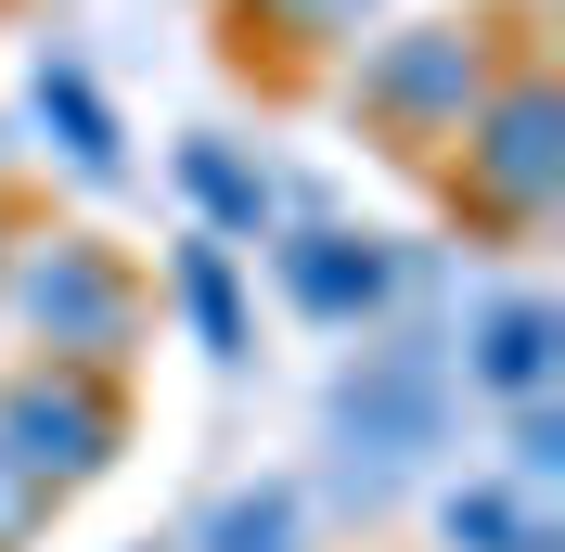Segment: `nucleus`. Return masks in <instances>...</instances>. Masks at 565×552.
<instances>
[{
	"label": "nucleus",
	"instance_id": "nucleus-1",
	"mask_svg": "<svg viewBox=\"0 0 565 552\" xmlns=\"http://www.w3.org/2000/svg\"><path fill=\"white\" fill-rule=\"evenodd\" d=\"M540 0H462V13H424V26H386L373 52H348V77H334V104L360 116V129L386 141V155H412V168H437L462 141V116L501 91V65L514 52H540Z\"/></svg>",
	"mask_w": 565,
	"mask_h": 552
},
{
	"label": "nucleus",
	"instance_id": "nucleus-2",
	"mask_svg": "<svg viewBox=\"0 0 565 552\" xmlns=\"http://www.w3.org/2000/svg\"><path fill=\"white\" fill-rule=\"evenodd\" d=\"M154 283L129 270V244H104L90 219H39L0 257V335H26V360H65V373H116L141 347Z\"/></svg>",
	"mask_w": 565,
	"mask_h": 552
},
{
	"label": "nucleus",
	"instance_id": "nucleus-3",
	"mask_svg": "<svg viewBox=\"0 0 565 552\" xmlns=\"http://www.w3.org/2000/svg\"><path fill=\"white\" fill-rule=\"evenodd\" d=\"M437 193H450L462 232H489V244L553 232V206H565V91H553V39L514 52L501 91L462 116V141L437 155Z\"/></svg>",
	"mask_w": 565,
	"mask_h": 552
},
{
	"label": "nucleus",
	"instance_id": "nucleus-4",
	"mask_svg": "<svg viewBox=\"0 0 565 552\" xmlns=\"http://www.w3.org/2000/svg\"><path fill=\"white\" fill-rule=\"evenodd\" d=\"M0 449L26 463L39 501H65V488H90L129 449V385L116 373H65V360H13L0 373Z\"/></svg>",
	"mask_w": 565,
	"mask_h": 552
},
{
	"label": "nucleus",
	"instance_id": "nucleus-5",
	"mask_svg": "<svg viewBox=\"0 0 565 552\" xmlns=\"http://www.w3.org/2000/svg\"><path fill=\"white\" fill-rule=\"evenodd\" d=\"M270 283H282V296H296L309 321L360 335V321H386L398 257H386L373 232H348V219H296V232H270Z\"/></svg>",
	"mask_w": 565,
	"mask_h": 552
},
{
	"label": "nucleus",
	"instance_id": "nucleus-6",
	"mask_svg": "<svg viewBox=\"0 0 565 552\" xmlns=\"http://www.w3.org/2000/svg\"><path fill=\"white\" fill-rule=\"evenodd\" d=\"M462 385L501 399V412H540V399L565 385V309H553V296H527V283L489 296V309L462 321Z\"/></svg>",
	"mask_w": 565,
	"mask_h": 552
},
{
	"label": "nucleus",
	"instance_id": "nucleus-7",
	"mask_svg": "<svg viewBox=\"0 0 565 552\" xmlns=\"http://www.w3.org/2000/svg\"><path fill=\"white\" fill-rule=\"evenodd\" d=\"M334 424L373 463H412L437 437V347H360V373L334 385Z\"/></svg>",
	"mask_w": 565,
	"mask_h": 552
},
{
	"label": "nucleus",
	"instance_id": "nucleus-8",
	"mask_svg": "<svg viewBox=\"0 0 565 552\" xmlns=\"http://www.w3.org/2000/svg\"><path fill=\"white\" fill-rule=\"evenodd\" d=\"M168 168H180V193H193V232H206V244H232V257H245V244H270V232H282V180L257 168L245 141L193 129Z\"/></svg>",
	"mask_w": 565,
	"mask_h": 552
},
{
	"label": "nucleus",
	"instance_id": "nucleus-9",
	"mask_svg": "<svg viewBox=\"0 0 565 552\" xmlns=\"http://www.w3.org/2000/svg\"><path fill=\"white\" fill-rule=\"evenodd\" d=\"M39 129H52V155H65L90 193H116V180H129V129H116L104 77L77 65V52H39Z\"/></svg>",
	"mask_w": 565,
	"mask_h": 552
},
{
	"label": "nucleus",
	"instance_id": "nucleus-10",
	"mask_svg": "<svg viewBox=\"0 0 565 552\" xmlns=\"http://www.w3.org/2000/svg\"><path fill=\"white\" fill-rule=\"evenodd\" d=\"M168 296H180V321H193V347H206L218 373L257 347V309H245V257L232 244H206V232H180L168 244Z\"/></svg>",
	"mask_w": 565,
	"mask_h": 552
},
{
	"label": "nucleus",
	"instance_id": "nucleus-11",
	"mask_svg": "<svg viewBox=\"0 0 565 552\" xmlns=\"http://www.w3.org/2000/svg\"><path fill=\"white\" fill-rule=\"evenodd\" d=\"M373 26V0H232V65H270V77H296L309 52H334V39H360Z\"/></svg>",
	"mask_w": 565,
	"mask_h": 552
},
{
	"label": "nucleus",
	"instance_id": "nucleus-12",
	"mask_svg": "<svg viewBox=\"0 0 565 552\" xmlns=\"http://www.w3.org/2000/svg\"><path fill=\"white\" fill-rule=\"evenodd\" d=\"M437 540L450 552H553V514H540L527 488H501V476H462L437 501Z\"/></svg>",
	"mask_w": 565,
	"mask_h": 552
},
{
	"label": "nucleus",
	"instance_id": "nucleus-13",
	"mask_svg": "<svg viewBox=\"0 0 565 552\" xmlns=\"http://www.w3.org/2000/svg\"><path fill=\"white\" fill-rule=\"evenodd\" d=\"M193 552H296V488H282V476L232 488V501L193 527Z\"/></svg>",
	"mask_w": 565,
	"mask_h": 552
},
{
	"label": "nucleus",
	"instance_id": "nucleus-14",
	"mask_svg": "<svg viewBox=\"0 0 565 552\" xmlns=\"http://www.w3.org/2000/svg\"><path fill=\"white\" fill-rule=\"evenodd\" d=\"M553 476H565V424H553V399H540V412H514V476H501V488H527V501H540Z\"/></svg>",
	"mask_w": 565,
	"mask_h": 552
},
{
	"label": "nucleus",
	"instance_id": "nucleus-15",
	"mask_svg": "<svg viewBox=\"0 0 565 552\" xmlns=\"http://www.w3.org/2000/svg\"><path fill=\"white\" fill-rule=\"evenodd\" d=\"M39 527H52V501H39V488H26V463L0 449V552H26Z\"/></svg>",
	"mask_w": 565,
	"mask_h": 552
},
{
	"label": "nucleus",
	"instance_id": "nucleus-16",
	"mask_svg": "<svg viewBox=\"0 0 565 552\" xmlns=\"http://www.w3.org/2000/svg\"><path fill=\"white\" fill-rule=\"evenodd\" d=\"M13 232H26V219H13V193H0V257H13Z\"/></svg>",
	"mask_w": 565,
	"mask_h": 552
}]
</instances>
